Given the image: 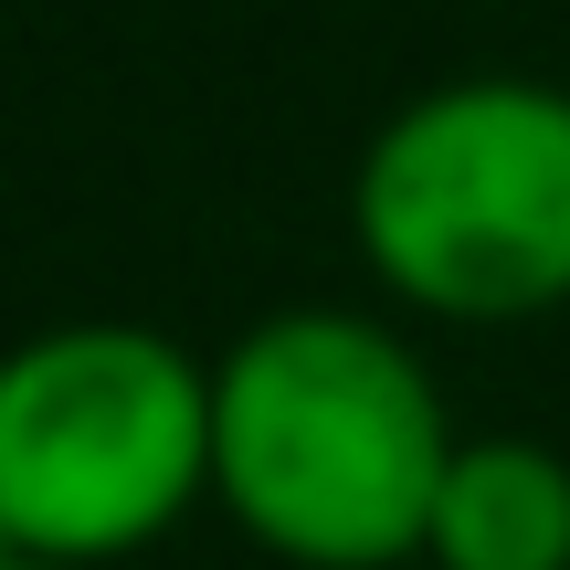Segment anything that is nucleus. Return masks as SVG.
I'll return each instance as SVG.
<instances>
[{
  "label": "nucleus",
  "instance_id": "obj_1",
  "mask_svg": "<svg viewBox=\"0 0 570 570\" xmlns=\"http://www.w3.org/2000/svg\"><path fill=\"white\" fill-rule=\"evenodd\" d=\"M454 444L412 338L360 306H275L212 360V497L285 570L423 560Z\"/></svg>",
  "mask_w": 570,
  "mask_h": 570
},
{
  "label": "nucleus",
  "instance_id": "obj_3",
  "mask_svg": "<svg viewBox=\"0 0 570 570\" xmlns=\"http://www.w3.org/2000/svg\"><path fill=\"white\" fill-rule=\"evenodd\" d=\"M212 497V370L169 327L63 317L0 348V550L106 570Z\"/></svg>",
  "mask_w": 570,
  "mask_h": 570
},
{
  "label": "nucleus",
  "instance_id": "obj_4",
  "mask_svg": "<svg viewBox=\"0 0 570 570\" xmlns=\"http://www.w3.org/2000/svg\"><path fill=\"white\" fill-rule=\"evenodd\" d=\"M433 570H570V465L529 433H465L423 529Z\"/></svg>",
  "mask_w": 570,
  "mask_h": 570
},
{
  "label": "nucleus",
  "instance_id": "obj_5",
  "mask_svg": "<svg viewBox=\"0 0 570 570\" xmlns=\"http://www.w3.org/2000/svg\"><path fill=\"white\" fill-rule=\"evenodd\" d=\"M0 570H53V560H11V550H0Z\"/></svg>",
  "mask_w": 570,
  "mask_h": 570
},
{
  "label": "nucleus",
  "instance_id": "obj_2",
  "mask_svg": "<svg viewBox=\"0 0 570 570\" xmlns=\"http://www.w3.org/2000/svg\"><path fill=\"white\" fill-rule=\"evenodd\" d=\"M360 265L454 327L570 306V85L454 75L370 127L348 169Z\"/></svg>",
  "mask_w": 570,
  "mask_h": 570
}]
</instances>
